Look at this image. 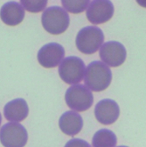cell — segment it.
Masks as SVG:
<instances>
[{
  "instance_id": "52a82bcc",
  "label": "cell",
  "mask_w": 146,
  "mask_h": 147,
  "mask_svg": "<svg viewBox=\"0 0 146 147\" xmlns=\"http://www.w3.org/2000/svg\"><path fill=\"white\" fill-rule=\"evenodd\" d=\"M100 57L102 61L111 67L122 65L127 57L126 48L117 41H108L103 44L100 49Z\"/></svg>"
},
{
  "instance_id": "ba28073f",
  "label": "cell",
  "mask_w": 146,
  "mask_h": 147,
  "mask_svg": "<svg viewBox=\"0 0 146 147\" xmlns=\"http://www.w3.org/2000/svg\"><path fill=\"white\" fill-rule=\"evenodd\" d=\"M65 57L64 47L58 43L43 45L38 51V61L44 68H54L61 64Z\"/></svg>"
},
{
  "instance_id": "8992f818",
  "label": "cell",
  "mask_w": 146,
  "mask_h": 147,
  "mask_svg": "<svg viewBox=\"0 0 146 147\" xmlns=\"http://www.w3.org/2000/svg\"><path fill=\"white\" fill-rule=\"evenodd\" d=\"M27 140V131L21 124L10 122L0 129V142L4 147H25Z\"/></svg>"
},
{
  "instance_id": "e0dca14e",
  "label": "cell",
  "mask_w": 146,
  "mask_h": 147,
  "mask_svg": "<svg viewBox=\"0 0 146 147\" xmlns=\"http://www.w3.org/2000/svg\"><path fill=\"white\" fill-rule=\"evenodd\" d=\"M64 147H91L87 141L81 138H72L65 144Z\"/></svg>"
},
{
  "instance_id": "7a4b0ae2",
  "label": "cell",
  "mask_w": 146,
  "mask_h": 147,
  "mask_svg": "<svg viewBox=\"0 0 146 147\" xmlns=\"http://www.w3.org/2000/svg\"><path fill=\"white\" fill-rule=\"evenodd\" d=\"M69 23L68 13L60 6H51L46 9L41 16L43 28L53 35H60L66 32Z\"/></svg>"
},
{
  "instance_id": "d6986e66",
  "label": "cell",
  "mask_w": 146,
  "mask_h": 147,
  "mask_svg": "<svg viewBox=\"0 0 146 147\" xmlns=\"http://www.w3.org/2000/svg\"><path fill=\"white\" fill-rule=\"evenodd\" d=\"M1 122H2V116H1V113H0V125H1Z\"/></svg>"
},
{
  "instance_id": "2e32d148",
  "label": "cell",
  "mask_w": 146,
  "mask_h": 147,
  "mask_svg": "<svg viewBox=\"0 0 146 147\" xmlns=\"http://www.w3.org/2000/svg\"><path fill=\"white\" fill-rule=\"evenodd\" d=\"M20 5L29 12L38 13L45 10L47 5V1L46 0H21Z\"/></svg>"
},
{
  "instance_id": "30bf717a",
  "label": "cell",
  "mask_w": 146,
  "mask_h": 147,
  "mask_svg": "<svg viewBox=\"0 0 146 147\" xmlns=\"http://www.w3.org/2000/svg\"><path fill=\"white\" fill-rule=\"evenodd\" d=\"M95 116L100 124L105 125H112L118 119L120 116L119 105L113 99H102L95 107Z\"/></svg>"
},
{
  "instance_id": "5b68a950",
  "label": "cell",
  "mask_w": 146,
  "mask_h": 147,
  "mask_svg": "<svg viewBox=\"0 0 146 147\" xmlns=\"http://www.w3.org/2000/svg\"><path fill=\"white\" fill-rule=\"evenodd\" d=\"M86 66L79 57L70 56L64 58L59 66L61 78L68 84H78L84 78Z\"/></svg>"
},
{
  "instance_id": "9c48e42d",
  "label": "cell",
  "mask_w": 146,
  "mask_h": 147,
  "mask_svg": "<svg viewBox=\"0 0 146 147\" xmlns=\"http://www.w3.org/2000/svg\"><path fill=\"white\" fill-rule=\"evenodd\" d=\"M115 8L109 0H95L90 2L87 9V18L93 24H104L114 15Z\"/></svg>"
},
{
  "instance_id": "6da1fadb",
  "label": "cell",
  "mask_w": 146,
  "mask_h": 147,
  "mask_svg": "<svg viewBox=\"0 0 146 147\" xmlns=\"http://www.w3.org/2000/svg\"><path fill=\"white\" fill-rule=\"evenodd\" d=\"M112 72L110 68L102 61H93L86 67L85 85L91 92H102L110 85Z\"/></svg>"
},
{
  "instance_id": "ac0fdd59",
  "label": "cell",
  "mask_w": 146,
  "mask_h": 147,
  "mask_svg": "<svg viewBox=\"0 0 146 147\" xmlns=\"http://www.w3.org/2000/svg\"><path fill=\"white\" fill-rule=\"evenodd\" d=\"M137 4L140 5L141 6L146 8V0H144V1H137Z\"/></svg>"
},
{
  "instance_id": "5bb4252c",
  "label": "cell",
  "mask_w": 146,
  "mask_h": 147,
  "mask_svg": "<svg viewBox=\"0 0 146 147\" xmlns=\"http://www.w3.org/2000/svg\"><path fill=\"white\" fill-rule=\"evenodd\" d=\"M116 135L109 129H101L97 131L92 138L93 147H116Z\"/></svg>"
},
{
  "instance_id": "ffe728a7",
  "label": "cell",
  "mask_w": 146,
  "mask_h": 147,
  "mask_svg": "<svg viewBox=\"0 0 146 147\" xmlns=\"http://www.w3.org/2000/svg\"><path fill=\"white\" fill-rule=\"evenodd\" d=\"M117 147H129V146H126V145H120V146H117Z\"/></svg>"
},
{
  "instance_id": "9a60e30c",
  "label": "cell",
  "mask_w": 146,
  "mask_h": 147,
  "mask_svg": "<svg viewBox=\"0 0 146 147\" xmlns=\"http://www.w3.org/2000/svg\"><path fill=\"white\" fill-rule=\"evenodd\" d=\"M90 2L89 0H62L61 5L66 11L78 14L87 9Z\"/></svg>"
},
{
  "instance_id": "7c38bea8",
  "label": "cell",
  "mask_w": 146,
  "mask_h": 147,
  "mask_svg": "<svg viewBox=\"0 0 146 147\" xmlns=\"http://www.w3.org/2000/svg\"><path fill=\"white\" fill-rule=\"evenodd\" d=\"M24 18L25 9L18 2H7L0 9V18L9 26L19 24L24 20Z\"/></svg>"
},
{
  "instance_id": "8fae6325",
  "label": "cell",
  "mask_w": 146,
  "mask_h": 147,
  "mask_svg": "<svg viewBox=\"0 0 146 147\" xmlns=\"http://www.w3.org/2000/svg\"><path fill=\"white\" fill-rule=\"evenodd\" d=\"M59 126L64 134L68 136H75L83 127V119L78 112L68 111L61 116Z\"/></svg>"
},
{
  "instance_id": "3957f363",
  "label": "cell",
  "mask_w": 146,
  "mask_h": 147,
  "mask_svg": "<svg viewBox=\"0 0 146 147\" xmlns=\"http://www.w3.org/2000/svg\"><path fill=\"white\" fill-rule=\"evenodd\" d=\"M104 41V34L98 26H86L77 33L75 45L83 54H94L101 49Z\"/></svg>"
},
{
  "instance_id": "277c9868",
  "label": "cell",
  "mask_w": 146,
  "mask_h": 147,
  "mask_svg": "<svg viewBox=\"0 0 146 147\" xmlns=\"http://www.w3.org/2000/svg\"><path fill=\"white\" fill-rule=\"evenodd\" d=\"M65 100L68 106L76 111H85L89 110L94 103L92 92L83 84H74L70 86L66 92Z\"/></svg>"
},
{
  "instance_id": "4fadbf2b",
  "label": "cell",
  "mask_w": 146,
  "mask_h": 147,
  "mask_svg": "<svg viewBox=\"0 0 146 147\" xmlns=\"http://www.w3.org/2000/svg\"><path fill=\"white\" fill-rule=\"evenodd\" d=\"M29 113V107L24 98H16L8 102L4 108L5 117L11 122L18 123L25 120Z\"/></svg>"
}]
</instances>
